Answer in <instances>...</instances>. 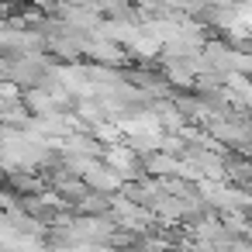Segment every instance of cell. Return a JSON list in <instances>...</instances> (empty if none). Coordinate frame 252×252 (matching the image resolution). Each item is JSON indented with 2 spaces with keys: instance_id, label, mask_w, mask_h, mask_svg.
Listing matches in <instances>:
<instances>
[]
</instances>
